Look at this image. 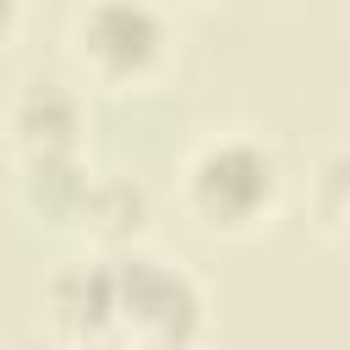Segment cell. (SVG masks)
<instances>
[{
    "instance_id": "6da1fadb",
    "label": "cell",
    "mask_w": 350,
    "mask_h": 350,
    "mask_svg": "<svg viewBox=\"0 0 350 350\" xmlns=\"http://www.w3.org/2000/svg\"><path fill=\"white\" fill-rule=\"evenodd\" d=\"M284 159L257 131H213L180 164V213L208 241H252L284 208Z\"/></svg>"
},
{
    "instance_id": "7a4b0ae2",
    "label": "cell",
    "mask_w": 350,
    "mask_h": 350,
    "mask_svg": "<svg viewBox=\"0 0 350 350\" xmlns=\"http://www.w3.org/2000/svg\"><path fill=\"white\" fill-rule=\"evenodd\" d=\"M115 279V350H202L213 334L208 284L170 252H104Z\"/></svg>"
},
{
    "instance_id": "3957f363",
    "label": "cell",
    "mask_w": 350,
    "mask_h": 350,
    "mask_svg": "<svg viewBox=\"0 0 350 350\" xmlns=\"http://www.w3.org/2000/svg\"><path fill=\"white\" fill-rule=\"evenodd\" d=\"M66 49L88 88L142 93L175 66L180 33L164 0H82L71 11Z\"/></svg>"
},
{
    "instance_id": "277c9868",
    "label": "cell",
    "mask_w": 350,
    "mask_h": 350,
    "mask_svg": "<svg viewBox=\"0 0 350 350\" xmlns=\"http://www.w3.org/2000/svg\"><path fill=\"white\" fill-rule=\"evenodd\" d=\"M5 142L11 159H44V153H88V98L60 71H22L5 98Z\"/></svg>"
},
{
    "instance_id": "5b68a950",
    "label": "cell",
    "mask_w": 350,
    "mask_h": 350,
    "mask_svg": "<svg viewBox=\"0 0 350 350\" xmlns=\"http://www.w3.org/2000/svg\"><path fill=\"white\" fill-rule=\"evenodd\" d=\"M44 328L66 350H115V279L109 257H66L44 279Z\"/></svg>"
},
{
    "instance_id": "8992f818",
    "label": "cell",
    "mask_w": 350,
    "mask_h": 350,
    "mask_svg": "<svg viewBox=\"0 0 350 350\" xmlns=\"http://www.w3.org/2000/svg\"><path fill=\"white\" fill-rule=\"evenodd\" d=\"M11 175H16V202L33 224L66 230V235L82 230V208H88V191H93V175H98L88 164V153L11 159Z\"/></svg>"
},
{
    "instance_id": "52a82bcc",
    "label": "cell",
    "mask_w": 350,
    "mask_h": 350,
    "mask_svg": "<svg viewBox=\"0 0 350 350\" xmlns=\"http://www.w3.org/2000/svg\"><path fill=\"white\" fill-rule=\"evenodd\" d=\"M148 230H153V191L126 170H98L77 235H88L93 252H131L148 246Z\"/></svg>"
},
{
    "instance_id": "ba28073f",
    "label": "cell",
    "mask_w": 350,
    "mask_h": 350,
    "mask_svg": "<svg viewBox=\"0 0 350 350\" xmlns=\"http://www.w3.org/2000/svg\"><path fill=\"white\" fill-rule=\"evenodd\" d=\"M306 219H312V230L323 235L328 252L345 246V235H350V159H345V148H323V159L312 164Z\"/></svg>"
},
{
    "instance_id": "9c48e42d",
    "label": "cell",
    "mask_w": 350,
    "mask_h": 350,
    "mask_svg": "<svg viewBox=\"0 0 350 350\" xmlns=\"http://www.w3.org/2000/svg\"><path fill=\"white\" fill-rule=\"evenodd\" d=\"M22 22H27V0H0V49H11V44H16Z\"/></svg>"
},
{
    "instance_id": "30bf717a",
    "label": "cell",
    "mask_w": 350,
    "mask_h": 350,
    "mask_svg": "<svg viewBox=\"0 0 350 350\" xmlns=\"http://www.w3.org/2000/svg\"><path fill=\"white\" fill-rule=\"evenodd\" d=\"M164 5H186V11H213V5H224V0H164Z\"/></svg>"
}]
</instances>
